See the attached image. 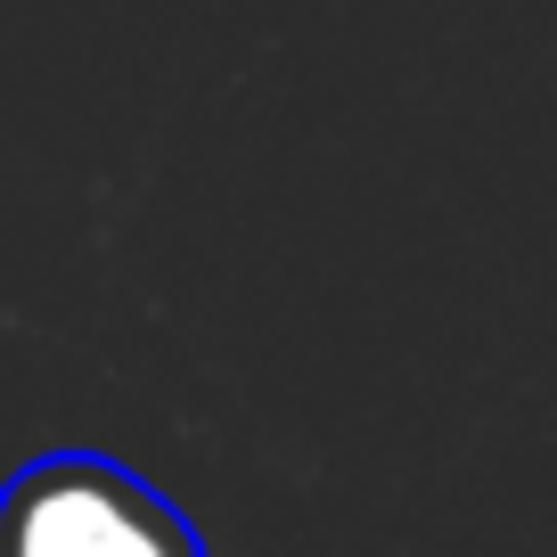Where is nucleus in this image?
Wrapping results in <instances>:
<instances>
[{"mask_svg":"<svg viewBox=\"0 0 557 557\" xmlns=\"http://www.w3.org/2000/svg\"><path fill=\"white\" fill-rule=\"evenodd\" d=\"M0 557H206V541L148 475L50 451L0 484Z\"/></svg>","mask_w":557,"mask_h":557,"instance_id":"nucleus-1","label":"nucleus"}]
</instances>
